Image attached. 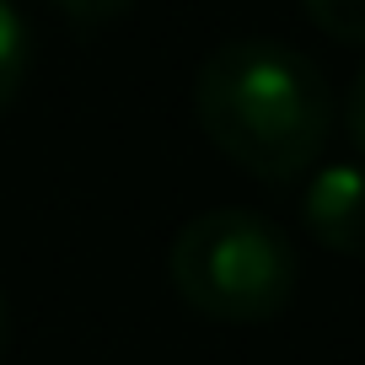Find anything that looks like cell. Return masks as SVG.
Listing matches in <instances>:
<instances>
[{
	"mask_svg": "<svg viewBox=\"0 0 365 365\" xmlns=\"http://www.w3.org/2000/svg\"><path fill=\"white\" fill-rule=\"evenodd\" d=\"M307 16L339 43H365V0H301Z\"/></svg>",
	"mask_w": 365,
	"mask_h": 365,
	"instance_id": "obj_5",
	"label": "cell"
},
{
	"mask_svg": "<svg viewBox=\"0 0 365 365\" xmlns=\"http://www.w3.org/2000/svg\"><path fill=\"white\" fill-rule=\"evenodd\" d=\"M194 118L205 140L258 182H296L333 135V91L301 48L274 38H231L194 76Z\"/></svg>",
	"mask_w": 365,
	"mask_h": 365,
	"instance_id": "obj_1",
	"label": "cell"
},
{
	"mask_svg": "<svg viewBox=\"0 0 365 365\" xmlns=\"http://www.w3.org/2000/svg\"><path fill=\"white\" fill-rule=\"evenodd\" d=\"M135 0H54V11L59 16H70L76 27H103V22H113V16H124Z\"/></svg>",
	"mask_w": 365,
	"mask_h": 365,
	"instance_id": "obj_6",
	"label": "cell"
},
{
	"mask_svg": "<svg viewBox=\"0 0 365 365\" xmlns=\"http://www.w3.org/2000/svg\"><path fill=\"white\" fill-rule=\"evenodd\" d=\"M0 344H6V301H0Z\"/></svg>",
	"mask_w": 365,
	"mask_h": 365,
	"instance_id": "obj_8",
	"label": "cell"
},
{
	"mask_svg": "<svg viewBox=\"0 0 365 365\" xmlns=\"http://www.w3.org/2000/svg\"><path fill=\"white\" fill-rule=\"evenodd\" d=\"M301 220L328 252L365 258V167H322L301 194Z\"/></svg>",
	"mask_w": 365,
	"mask_h": 365,
	"instance_id": "obj_3",
	"label": "cell"
},
{
	"mask_svg": "<svg viewBox=\"0 0 365 365\" xmlns=\"http://www.w3.org/2000/svg\"><path fill=\"white\" fill-rule=\"evenodd\" d=\"M27 70H33V33L11 0H0V113L16 103Z\"/></svg>",
	"mask_w": 365,
	"mask_h": 365,
	"instance_id": "obj_4",
	"label": "cell"
},
{
	"mask_svg": "<svg viewBox=\"0 0 365 365\" xmlns=\"http://www.w3.org/2000/svg\"><path fill=\"white\" fill-rule=\"evenodd\" d=\"M172 290L210 322H269L290 307L301 263L290 237L258 210L220 205L194 215L167 252Z\"/></svg>",
	"mask_w": 365,
	"mask_h": 365,
	"instance_id": "obj_2",
	"label": "cell"
},
{
	"mask_svg": "<svg viewBox=\"0 0 365 365\" xmlns=\"http://www.w3.org/2000/svg\"><path fill=\"white\" fill-rule=\"evenodd\" d=\"M344 124H349L354 150L365 156V65H360V76H354V86H349V103H344Z\"/></svg>",
	"mask_w": 365,
	"mask_h": 365,
	"instance_id": "obj_7",
	"label": "cell"
}]
</instances>
